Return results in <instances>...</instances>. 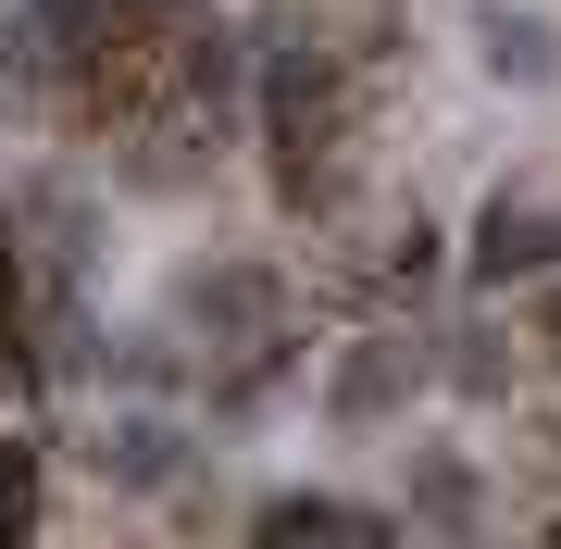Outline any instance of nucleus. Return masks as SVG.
<instances>
[{"label": "nucleus", "instance_id": "obj_11", "mask_svg": "<svg viewBox=\"0 0 561 549\" xmlns=\"http://www.w3.org/2000/svg\"><path fill=\"white\" fill-rule=\"evenodd\" d=\"M38 512H50V449L38 437H0V549L38 537Z\"/></svg>", "mask_w": 561, "mask_h": 549}, {"label": "nucleus", "instance_id": "obj_12", "mask_svg": "<svg viewBox=\"0 0 561 549\" xmlns=\"http://www.w3.org/2000/svg\"><path fill=\"white\" fill-rule=\"evenodd\" d=\"M524 350H549V363H561V275H537V338H524Z\"/></svg>", "mask_w": 561, "mask_h": 549}, {"label": "nucleus", "instance_id": "obj_6", "mask_svg": "<svg viewBox=\"0 0 561 549\" xmlns=\"http://www.w3.org/2000/svg\"><path fill=\"white\" fill-rule=\"evenodd\" d=\"M400 525H437V537H474V525H486V474L461 462V449H437V437H412V449H400Z\"/></svg>", "mask_w": 561, "mask_h": 549}, {"label": "nucleus", "instance_id": "obj_10", "mask_svg": "<svg viewBox=\"0 0 561 549\" xmlns=\"http://www.w3.org/2000/svg\"><path fill=\"white\" fill-rule=\"evenodd\" d=\"M101 375L125 387V400H175L187 387V325L162 312V325H138V338H101Z\"/></svg>", "mask_w": 561, "mask_h": 549}, {"label": "nucleus", "instance_id": "obj_7", "mask_svg": "<svg viewBox=\"0 0 561 549\" xmlns=\"http://www.w3.org/2000/svg\"><path fill=\"white\" fill-rule=\"evenodd\" d=\"M474 62L500 88H561V25L524 13V0H474Z\"/></svg>", "mask_w": 561, "mask_h": 549}, {"label": "nucleus", "instance_id": "obj_8", "mask_svg": "<svg viewBox=\"0 0 561 549\" xmlns=\"http://www.w3.org/2000/svg\"><path fill=\"white\" fill-rule=\"evenodd\" d=\"M250 537L262 549H287V537H400V512L337 500V488H275V500H250Z\"/></svg>", "mask_w": 561, "mask_h": 549}, {"label": "nucleus", "instance_id": "obj_2", "mask_svg": "<svg viewBox=\"0 0 561 549\" xmlns=\"http://www.w3.org/2000/svg\"><path fill=\"white\" fill-rule=\"evenodd\" d=\"M175 325L225 363V350H250V338H275V325H287V275H275V263H250V250H225V263H187V275H175Z\"/></svg>", "mask_w": 561, "mask_h": 549}, {"label": "nucleus", "instance_id": "obj_9", "mask_svg": "<svg viewBox=\"0 0 561 549\" xmlns=\"http://www.w3.org/2000/svg\"><path fill=\"white\" fill-rule=\"evenodd\" d=\"M424 363H437V387H461V400H524V338H500V325L424 338Z\"/></svg>", "mask_w": 561, "mask_h": 549}, {"label": "nucleus", "instance_id": "obj_4", "mask_svg": "<svg viewBox=\"0 0 561 549\" xmlns=\"http://www.w3.org/2000/svg\"><path fill=\"white\" fill-rule=\"evenodd\" d=\"M0 213H13V250H25L50 287H76L88 263H101V213H88V187H62V175H13V187H0Z\"/></svg>", "mask_w": 561, "mask_h": 549}, {"label": "nucleus", "instance_id": "obj_3", "mask_svg": "<svg viewBox=\"0 0 561 549\" xmlns=\"http://www.w3.org/2000/svg\"><path fill=\"white\" fill-rule=\"evenodd\" d=\"M76 462L101 474V488H125V500H175L201 449H187V425H175L162 400H125V412H113L101 437H76Z\"/></svg>", "mask_w": 561, "mask_h": 549}, {"label": "nucleus", "instance_id": "obj_1", "mask_svg": "<svg viewBox=\"0 0 561 549\" xmlns=\"http://www.w3.org/2000/svg\"><path fill=\"white\" fill-rule=\"evenodd\" d=\"M437 387V363H424V325H400V312H375L350 350H337V375H324V425H350V437H375V425H400V412Z\"/></svg>", "mask_w": 561, "mask_h": 549}, {"label": "nucleus", "instance_id": "obj_5", "mask_svg": "<svg viewBox=\"0 0 561 549\" xmlns=\"http://www.w3.org/2000/svg\"><path fill=\"white\" fill-rule=\"evenodd\" d=\"M461 275H474V287H537V275H561V213L500 187V201L474 213V250H461Z\"/></svg>", "mask_w": 561, "mask_h": 549}]
</instances>
